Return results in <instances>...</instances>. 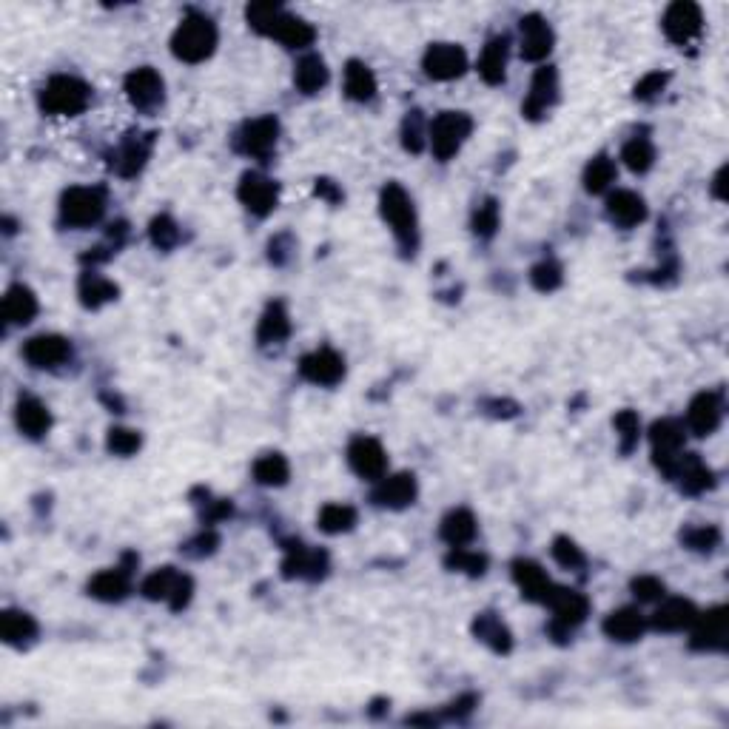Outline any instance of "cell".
I'll use <instances>...</instances> for the list:
<instances>
[{"label":"cell","mask_w":729,"mask_h":729,"mask_svg":"<svg viewBox=\"0 0 729 729\" xmlns=\"http://www.w3.org/2000/svg\"><path fill=\"white\" fill-rule=\"evenodd\" d=\"M217 23L203 12H186L180 26L171 35V52L183 63H203L217 49Z\"/></svg>","instance_id":"6da1fadb"},{"label":"cell","mask_w":729,"mask_h":729,"mask_svg":"<svg viewBox=\"0 0 729 729\" xmlns=\"http://www.w3.org/2000/svg\"><path fill=\"white\" fill-rule=\"evenodd\" d=\"M513 581L516 587L522 590V596L533 604H547L556 584L550 581V576L542 570V564L530 559H519L513 561Z\"/></svg>","instance_id":"d4e9b609"},{"label":"cell","mask_w":729,"mask_h":729,"mask_svg":"<svg viewBox=\"0 0 729 729\" xmlns=\"http://www.w3.org/2000/svg\"><path fill=\"white\" fill-rule=\"evenodd\" d=\"M300 376L319 388H334L345 379V359L334 348H317L300 359Z\"/></svg>","instance_id":"d6986e66"},{"label":"cell","mask_w":729,"mask_h":729,"mask_svg":"<svg viewBox=\"0 0 729 729\" xmlns=\"http://www.w3.org/2000/svg\"><path fill=\"white\" fill-rule=\"evenodd\" d=\"M143 596L149 601H163L174 613H180L194 596V581L174 567H160L143 581Z\"/></svg>","instance_id":"52a82bcc"},{"label":"cell","mask_w":729,"mask_h":729,"mask_svg":"<svg viewBox=\"0 0 729 729\" xmlns=\"http://www.w3.org/2000/svg\"><path fill=\"white\" fill-rule=\"evenodd\" d=\"M724 174H727V169H721L718 174H715V197H721L724 200Z\"/></svg>","instance_id":"94428289"},{"label":"cell","mask_w":729,"mask_h":729,"mask_svg":"<svg viewBox=\"0 0 729 729\" xmlns=\"http://www.w3.org/2000/svg\"><path fill=\"white\" fill-rule=\"evenodd\" d=\"M473 117L468 112H439L428 123V146L439 163L453 160L468 143Z\"/></svg>","instance_id":"277c9868"},{"label":"cell","mask_w":729,"mask_h":729,"mask_svg":"<svg viewBox=\"0 0 729 729\" xmlns=\"http://www.w3.org/2000/svg\"><path fill=\"white\" fill-rule=\"evenodd\" d=\"M553 559L559 561L564 570H581L587 564V556L581 553L579 544L573 542V539H567V536H559L553 542Z\"/></svg>","instance_id":"11a10c76"},{"label":"cell","mask_w":729,"mask_h":729,"mask_svg":"<svg viewBox=\"0 0 729 729\" xmlns=\"http://www.w3.org/2000/svg\"><path fill=\"white\" fill-rule=\"evenodd\" d=\"M379 211H382V220L391 225L399 248L405 254H416V248H419V220H416L411 194L399 183H388L382 188V194H379Z\"/></svg>","instance_id":"7a4b0ae2"},{"label":"cell","mask_w":729,"mask_h":729,"mask_svg":"<svg viewBox=\"0 0 729 729\" xmlns=\"http://www.w3.org/2000/svg\"><path fill=\"white\" fill-rule=\"evenodd\" d=\"M499 223H502V208H499V203L490 197V200H485L482 206H476V211H473V220H470V225H473V234H479V237H485V240H490L496 231H499Z\"/></svg>","instance_id":"f907efd6"},{"label":"cell","mask_w":729,"mask_h":729,"mask_svg":"<svg viewBox=\"0 0 729 729\" xmlns=\"http://www.w3.org/2000/svg\"><path fill=\"white\" fill-rule=\"evenodd\" d=\"M667 80H670V75H664V72H650V75H644L638 80L636 89H633V97L641 100V103H650V100H655L658 94L667 89Z\"/></svg>","instance_id":"9f6ffc18"},{"label":"cell","mask_w":729,"mask_h":729,"mask_svg":"<svg viewBox=\"0 0 729 729\" xmlns=\"http://www.w3.org/2000/svg\"><path fill=\"white\" fill-rule=\"evenodd\" d=\"M618 177V169H616V160L610 157V154H596L590 163H587V169H584V188L590 191V194H601V191H607V188L616 183Z\"/></svg>","instance_id":"60d3db41"},{"label":"cell","mask_w":729,"mask_h":729,"mask_svg":"<svg viewBox=\"0 0 729 729\" xmlns=\"http://www.w3.org/2000/svg\"><path fill=\"white\" fill-rule=\"evenodd\" d=\"M92 89L75 75H55L40 89V109L52 117H77L89 109Z\"/></svg>","instance_id":"3957f363"},{"label":"cell","mask_w":729,"mask_h":729,"mask_svg":"<svg viewBox=\"0 0 729 729\" xmlns=\"http://www.w3.org/2000/svg\"><path fill=\"white\" fill-rule=\"evenodd\" d=\"M328 80H331L328 63L319 55H305L297 60V66H294V86L302 94H319L328 86Z\"/></svg>","instance_id":"74e56055"},{"label":"cell","mask_w":729,"mask_h":729,"mask_svg":"<svg viewBox=\"0 0 729 729\" xmlns=\"http://www.w3.org/2000/svg\"><path fill=\"white\" fill-rule=\"evenodd\" d=\"M123 92H126L129 103L137 112L149 114L163 106V100H166V83H163L160 72H154L151 66H140V69H131L129 75H126Z\"/></svg>","instance_id":"30bf717a"},{"label":"cell","mask_w":729,"mask_h":729,"mask_svg":"<svg viewBox=\"0 0 729 729\" xmlns=\"http://www.w3.org/2000/svg\"><path fill=\"white\" fill-rule=\"evenodd\" d=\"M217 544H220L217 533H214V530H203L197 539H191V542L186 544V553L188 556H194V559H203V556H211V553L217 550Z\"/></svg>","instance_id":"680465c9"},{"label":"cell","mask_w":729,"mask_h":729,"mask_svg":"<svg viewBox=\"0 0 729 729\" xmlns=\"http://www.w3.org/2000/svg\"><path fill=\"white\" fill-rule=\"evenodd\" d=\"M476 533H479V524H476V516L470 513L468 507L450 510L448 516L442 519V524H439V536L450 547H468L476 539Z\"/></svg>","instance_id":"e575fe53"},{"label":"cell","mask_w":729,"mask_h":729,"mask_svg":"<svg viewBox=\"0 0 729 729\" xmlns=\"http://www.w3.org/2000/svg\"><path fill=\"white\" fill-rule=\"evenodd\" d=\"M237 197L254 217H268L280 203V186L260 171H245L237 186Z\"/></svg>","instance_id":"2e32d148"},{"label":"cell","mask_w":729,"mask_h":729,"mask_svg":"<svg viewBox=\"0 0 729 729\" xmlns=\"http://www.w3.org/2000/svg\"><path fill=\"white\" fill-rule=\"evenodd\" d=\"M345 94H348L354 103H368V100H374L376 75L371 72L368 63H362V60H348V66H345Z\"/></svg>","instance_id":"f35d334b"},{"label":"cell","mask_w":729,"mask_h":729,"mask_svg":"<svg viewBox=\"0 0 729 729\" xmlns=\"http://www.w3.org/2000/svg\"><path fill=\"white\" fill-rule=\"evenodd\" d=\"M667 479L678 482V487L690 496H698V493H704L715 485V473L710 470V465H704V459L698 453H681Z\"/></svg>","instance_id":"cb8c5ba5"},{"label":"cell","mask_w":729,"mask_h":729,"mask_svg":"<svg viewBox=\"0 0 729 729\" xmlns=\"http://www.w3.org/2000/svg\"><path fill=\"white\" fill-rule=\"evenodd\" d=\"M450 570L456 573H465V576H485L487 570V556L485 553H476V550H468V547H450V556L445 559Z\"/></svg>","instance_id":"7dc6e473"},{"label":"cell","mask_w":729,"mask_h":729,"mask_svg":"<svg viewBox=\"0 0 729 729\" xmlns=\"http://www.w3.org/2000/svg\"><path fill=\"white\" fill-rule=\"evenodd\" d=\"M23 359L38 371H57L72 359V342L60 334H38L23 345Z\"/></svg>","instance_id":"ac0fdd59"},{"label":"cell","mask_w":729,"mask_h":729,"mask_svg":"<svg viewBox=\"0 0 729 729\" xmlns=\"http://www.w3.org/2000/svg\"><path fill=\"white\" fill-rule=\"evenodd\" d=\"M291 476V465L282 453H262L254 462V479L262 487H282Z\"/></svg>","instance_id":"7bdbcfd3"},{"label":"cell","mask_w":729,"mask_h":729,"mask_svg":"<svg viewBox=\"0 0 729 729\" xmlns=\"http://www.w3.org/2000/svg\"><path fill=\"white\" fill-rule=\"evenodd\" d=\"M556 35L550 29V23L542 15H524L519 23V49H522L524 60H544L553 52Z\"/></svg>","instance_id":"603a6c76"},{"label":"cell","mask_w":729,"mask_h":729,"mask_svg":"<svg viewBox=\"0 0 729 729\" xmlns=\"http://www.w3.org/2000/svg\"><path fill=\"white\" fill-rule=\"evenodd\" d=\"M613 425H616V433H618V448L621 453H633L638 445V439H641V419H638L636 411H618L616 419H613Z\"/></svg>","instance_id":"c3c4849f"},{"label":"cell","mask_w":729,"mask_h":729,"mask_svg":"<svg viewBox=\"0 0 729 729\" xmlns=\"http://www.w3.org/2000/svg\"><path fill=\"white\" fill-rule=\"evenodd\" d=\"M282 18H285V9H282L280 3H251L245 9L248 26L254 32H260V35H268V38H274V32H277Z\"/></svg>","instance_id":"ee69618b"},{"label":"cell","mask_w":729,"mask_h":729,"mask_svg":"<svg viewBox=\"0 0 729 729\" xmlns=\"http://www.w3.org/2000/svg\"><path fill=\"white\" fill-rule=\"evenodd\" d=\"M601 630H604V636L613 638V641L633 644V641H638V638L644 636V630H647V618L641 616L638 607H621V610H613L610 616L604 618Z\"/></svg>","instance_id":"f546056e"},{"label":"cell","mask_w":729,"mask_h":729,"mask_svg":"<svg viewBox=\"0 0 729 729\" xmlns=\"http://www.w3.org/2000/svg\"><path fill=\"white\" fill-rule=\"evenodd\" d=\"M650 442H653V462L664 476H670L678 456L684 453L687 430L678 419H661L650 428Z\"/></svg>","instance_id":"4fadbf2b"},{"label":"cell","mask_w":729,"mask_h":729,"mask_svg":"<svg viewBox=\"0 0 729 729\" xmlns=\"http://www.w3.org/2000/svg\"><path fill=\"white\" fill-rule=\"evenodd\" d=\"M317 197H322V200H328V203H342V191H339V186L334 183V180H317Z\"/></svg>","instance_id":"91938a15"},{"label":"cell","mask_w":729,"mask_h":729,"mask_svg":"<svg viewBox=\"0 0 729 729\" xmlns=\"http://www.w3.org/2000/svg\"><path fill=\"white\" fill-rule=\"evenodd\" d=\"M277 140H280V120L274 114H262L240 126L234 134V149L251 157V160H268L277 151Z\"/></svg>","instance_id":"8992f818"},{"label":"cell","mask_w":729,"mask_h":729,"mask_svg":"<svg viewBox=\"0 0 729 729\" xmlns=\"http://www.w3.org/2000/svg\"><path fill=\"white\" fill-rule=\"evenodd\" d=\"M729 644V624L724 607L698 613L690 627V647L698 653H724Z\"/></svg>","instance_id":"8fae6325"},{"label":"cell","mask_w":729,"mask_h":729,"mask_svg":"<svg viewBox=\"0 0 729 729\" xmlns=\"http://www.w3.org/2000/svg\"><path fill=\"white\" fill-rule=\"evenodd\" d=\"M530 282H533L536 291L550 294L564 282V271H561V265L556 260H542L539 265L530 268Z\"/></svg>","instance_id":"816d5d0a"},{"label":"cell","mask_w":729,"mask_h":729,"mask_svg":"<svg viewBox=\"0 0 729 729\" xmlns=\"http://www.w3.org/2000/svg\"><path fill=\"white\" fill-rule=\"evenodd\" d=\"M630 590H633V596H636L638 601H661L664 599V593H667L664 581L655 579V576H638V579H633V584H630Z\"/></svg>","instance_id":"6f0895ef"},{"label":"cell","mask_w":729,"mask_h":729,"mask_svg":"<svg viewBox=\"0 0 729 729\" xmlns=\"http://www.w3.org/2000/svg\"><path fill=\"white\" fill-rule=\"evenodd\" d=\"M661 29H664V35L673 40L675 46H687L692 40L701 38V32H704V15H701L698 3L675 0V3L667 6V12L661 18Z\"/></svg>","instance_id":"7c38bea8"},{"label":"cell","mask_w":729,"mask_h":729,"mask_svg":"<svg viewBox=\"0 0 729 729\" xmlns=\"http://www.w3.org/2000/svg\"><path fill=\"white\" fill-rule=\"evenodd\" d=\"M556 100H559V72L553 66L536 69V75L530 80V92L522 103V114L527 120H542L556 106Z\"/></svg>","instance_id":"ffe728a7"},{"label":"cell","mask_w":729,"mask_h":729,"mask_svg":"<svg viewBox=\"0 0 729 729\" xmlns=\"http://www.w3.org/2000/svg\"><path fill=\"white\" fill-rule=\"evenodd\" d=\"M288 337H291V317H288V308H285L282 302H271V305L262 311L260 325H257V339H260L262 348H268V345H282Z\"/></svg>","instance_id":"8d00e7d4"},{"label":"cell","mask_w":729,"mask_h":729,"mask_svg":"<svg viewBox=\"0 0 729 729\" xmlns=\"http://www.w3.org/2000/svg\"><path fill=\"white\" fill-rule=\"evenodd\" d=\"M507 52H510V40H507V35H496V38H490L485 43V49H482V55H479L476 69H479V77L485 80L487 86H499V83H505Z\"/></svg>","instance_id":"1f68e13d"},{"label":"cell","mask_w":729,"mask_h":729,"mask_svg":"<svg viewBox=\"0 0 729 729\" xmlns=\"http://www.w3.org/2000/svg\"><path fill=\"white\" fill-rule=\"evenodd\" d=\"M724 419V396L721 391H701L687 408V428L695 436H712Z\"/></svg>","instance_id":"7402d4cb"},{"label":"cell","mask_w":729,"mask_h":729,"mask_svg":"<svg viewBox=\"0 0 729 729\" xmlns=\"http://www.w3.org/2000/svg\"><path fill=\"white\" fill-rule=\"evenodd\" d=\"M621 160H624V166H627L630 171H636V174H647V171L653 169V163H655L653 140H650L647 134H636V137H630V140L624 143V149H621Z\"/></svg>","instance_id":"b9f144b4"},{"label":"cell","mask_w":729,"mask_h":729,"mask_svg":"<svg viewBox=\"0 0 729 729\" xmlns=\"http://www.w3.org/2000/svg\"><path fill=\"white\" fill-rule=\"evenodd\" d=\"M319 530L328 533V536H339V533H348L356 527V510L351 505H325L319 510Z\"/></svg>","instance_id":"f6af8a7d"},{"label":"cell","mask_w":729,"mask_h":729,"mask_svg":"<svg viewBox=\"0 0 729 729\" xmlns=\"http://www.w3.org/2000/svg\"><path fill=\"white\" fill-rule=\"evenodd\" d=\"M607 220L616 225V228H636L647 220V203L644 197L630 191V188H618L607 197Z\"/></svg>","instance_id":"484cf974"},{"label":"cell","mask_w":729,"mask_h":729,"mask_svg":"<svg viewBox=\"0 0 729 729\" xmlns=\"http://www.w3.org/2000/svg\"><path fill=\"white\" fill-rule=\"evenodd\" d=\"M131 593V570L123 567H112V570H100L92 581H89V596L106 604H117V601L129 599Z\"/></svg>","instance_id":"f1b7e54d"},{"label":"cell","mask_w":729,"mask_h":729,"mask_svg":"<svg viewBox=\"0 0 729 729\" xmlns=\"http://www.w3.org/2000/svg\"><path fill=\"white\" fill-rule=\"evenodd\" d=\"M695 616H698V607L690 599H667L658 604L650 624L661 633H684L692 627Z\"/></svg>","instance_id":"83f0119b"},{"label":"cell","mask_w":729,"mask_h":729,"mask_svg":"<svg viewBox=\"0 0 729 729\" xmlns=\"http://www.w3.org/2000/svg\"><path fill=\"white\" fill-rule=\"evenodd\" d=\"M473 636L479 638L493 653L507 655L513 650V633L496 613H479L473 618Z\"/></svg>","instance_id":"d590c367"},{"label":"cell","mask_w":729,"mask_h":729,"mask_svg":"<svg viewBox=\"0 0 729 729\" xmlns=\"http://www.w3.org/2000/svg\"><path fill=\"white\" fill-rule=\"evenodd\" d=\"M419 496V485L413 473H393V476H382L374 487V505L385 507V510H405L411 507Z\"/></svg>","instance_id":"44dd1931"},{"label":"cell","mask_w":729,"mask_h":729,"mask_svg":"<svg viewBox=\"0 0 729 729\" xmlns=\"http://www.w3.org/2000/svg\"><path fill=\"white\" fill-rule=\"evenodd\" d=\"M547 607L553 610V621H550V636L556 641H564L579 624L587 621L590 613V601L579 590H567V587H556L553 596L547 601Z\"/></svg>","instance_id":"ba28073f"},{"label":"cell","mask_w":729,"mask_h":729,"mask_svg":"<svg viewBox=\"0 0 729 729\" xmlns=\"http://www.w3.org/2000/svg\"><path fill=\"white\" fill-rule=\"evenodd\" d=\"M143 445V436L131 428H112L106 436V448L112 450L114 456H134Z\"/></svg>","instance_id":"db71d44e"},{"label":"cell","mask_w":729,"mask_h":729,"mask_svg":"<svg viewBox=\"0 0 729 729\" xmlns=\"http://www.w3.org/2000/svg\"><path fill=\"white\" fill-rule=\"evenodd\" d=\"M151 149H154V134L151 131H129L120 143H117V149H112L109 154V169L117 174V177H137L140 171L146 169V163H149L151 157Z\"/></svg>","instance_id":"9c48e42d"},{"label":"cell","mask_w":729,"mask_h":729,"mask_svg":"<svg viewBox=\"0 0 729 729\" xmlns=\"http://www.w3.org/2000/svg\"><path fill=\"white\" fill-rule=\"evenodd\" d=\"M15 422L26 439H43L52 430V411L40 402L38 396H20L15 405Z\"/></svg>","instance_id":"4316f807"},{"label":"cell","mask_w":729,"mask_h":729,"mask_svg":"<svg viewBox=\"0 0 729 729\" xmlns=\"http://www.w3.org/2000/svg\"><path fill=\"white\" fill-rule=\"evenodd\" d=\"M0 636L3 641L9 644V647H29V644H35V638H38V621L29 616V613H23V610H3V616H0Z\"/></svg>","instance_id":"836d02e7"},{"label":"cell","mask_w":729,"mask_h":729,"mask_svg":"<svg viewBox=\"0 0 729 729\" xmlns=\"http://www.w3.org/2000/svg\"><path fill=\"white\" fill-rule=\"evenodd\" d=\"M328 573V553L319 547H308L302 542H291L285 547L282 559V576L285 579L319 581Z\"/></svg>","instance_id":"e0dca14e"},{"label":"cell","mask_w":729,"mask_h":729,"mask_svg":"<svg viewBox=\"0 0 729 729\" xmlns=\"http://www.w3.org/2000/svg\"><path fill=\"white\" fill-rule=\"evenodd\" d=\"M348 465L359 479L379 482L388 470V453L374 436H354L348 445Z\"/></svg>","instance_id":"9a60e30c"},{"label":"cell","mask_w":729,"mask_h":729,"mask_svg":"<svg viewBox=\"0 0 729 729\" xmlns=\"http://www.w3.org/2000/svg\"><path fill=\"white\" fill-rule=\"evenodd\" d=\"M681 542L695 553H712L721 544V530L712 527V524H695V527H687L681 533Z\"/></svg>","instance_id":"681fc988"},{"label":"cell","mask_w":729,"mask_h":729,"mask_svg":"<svg viewBox=\"0 0 729 729\" xmlns=\"http://www.w3.org/2000/svg\"><path fill=\"white\" fill-rule=\"evenodd\" d=\"M106 214V191L100 186H72L60 197V223L66 228H92Z\"/></svg>","instance_id":"5b68a950"},{"label":"cell","mask_w":729,"mask_h":729,"mask_svg":"<svg viewBox=\"0 0 729 729\" xmlns=\"http://www.w3.org/2000/svg\"><path fill=\"white\" fill-rule=\"evenodd\" d=\"M422 69L430 80L448 83L468 72V55L459 43H430L422 57Z\"/></svg>","instance_id":"5bb4252c"},{"label":"cell","mask_w":729,"mask_h":729,"mask_svg":"<svg viewBox=\"0 0 729 729\" xmlns=\"http://www.w3.org/2000/svg\"><path fill=\"white\" fill-rule=\"evenodd\" d=\"M274 38L280 40L285 49H308L317 40V29L305 18H297L291 12H285V18L280 20Z\"/></svg>","instance_id":"ab89813d"},{"label":"cell","mask_w":729,"mask_h":729,"mask_svg":"<svg viewBox=\"0 0 729 729\" xmlns=\"http://www.w3.org/2000/svg\"><path fill=\"white\" fill-rule=\"evenodd\" d=\"M38 297L29 285L23 282H15L6 288L3 294V319L9 325H29L32 319L38 317Z\"/></svg>","instance_id":"4dcf8cb0"},{"label":"cell","mask_w":729,"mask_h":729,"mask_svg":"<svg viewBox=\"0 0 729 729\" xmlns=\"http://www.w3.org/2000/svg\"><path fill=\"white\" fill-rule=\"evenodd\" d=\"M149 237L154 248H160V251H171L174 245L180 243V228L177 223L171 220L169 214H160V217H154L149 225Z\"/></svg>","instance_id":"f5cc1de1"},{"label":"cell","mask_w":729,"mask_h":729,"mask_svg":"<svg viewBox=\"0 0 729 729\" xmlns=\"http://www.w3.org/2000/svg\"><path fill=\"white\" fill-rule=\"evenodd\" d=\"M77 297H80V305L89 308V311H97L103 305H109L120 297V288L114 285L109 277L97 274V271H86L80 282H77Z\"/></svg>","instance_id":"d6a6232c"},{"label":"cell","mask_w":729,"mask_h":729,"mask_svg":"<svg viewBox=\"0 0 729 729\" xmlns=\"http://www.w3.org/2000/svg\"><path fill=\"white\" fill-rule=\"evenodd\" d=\"M402 146L405 151H411V154H419V151L428 146V120H425V114L419 112V109H413V112L405 114V120H402Z\"/></svg>","instance_id":"bcb514c9"}]
</instances>
